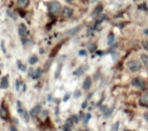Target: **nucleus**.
<instances>
[{
    "label": "nucleus",
    "mask_w": 148,
    "mask_h": 131,
    "mask_svg": "<svg viewBox=\"0 0 148 131\" xmlns=\"http://www.w3.org/2000/svg\"><path fill=\"white\" fill-rule=\"evenodd\" d=\"M18 33H19V36L20 39H21V43L23 45H25L27 43V39H28V30L27 27L24 23H20L19 26H18Z\"/></svg>",
    "instance_id": "nucleus-1"
},
{
    "label": "nucleus",
    "mask_w": 148,
    "mask_h": 131,
    "mask_svg": "<svg viewBox=\"0 0 148 131\" xmlns=\"http://www.w3.org/2000/svg\"><path fill=\"white\" fill-rule=\"evenodd\" d=\"M47 8H49V11L53 14H56L58 12H60V8H62V5L59 1H51L49 4H47Z\"/></svg>",
    "instance_id": "nucleus-2"
},
{
    "label": "nucleus",
    "mask_w": 148,
    "mask_h": 131,
    "mask_svg": "<svg viewBox=\"0 0 148 131\" xmlns=\"http://www.w3.org/2000/svg\"><path fill=\"white\" fill-rule=\"evenodd\" d=\"M127 67L131 72H138L141 70V64L139 63L136 60H132V61H129L127 63Z\"/></svg>",
    "instance_id": "nucleus-3"
},
{
    "label": "nucleus",
    "mask_w": 148,
    "mask_h": 131,
    "mask_svg": "<svg viewBox=\"0 0 148 131\" xmlns=\"http://www.w3.org/2000/svg\"><path fill=\"white\" fill-rule=\"evenodd\" d=\"M132 85L139 89H144V87H145V83L143 82V80L140 78H135L134 80L132 81Z\"/></svg>",
    "instance_id": "nucleus-4"
},
{
    "label": "nucleus",
    "mask_w": 148,
    "mask_h": 131,
    "mask_svg": "<svg viewBox=\"0 0 148 131\" xmlns=\"http://www.w3.org/2000/svg\"><path fill=\"white\" fill-rule=\"evenodd\" d=\"M17 110H18V113H19L22 117H24V119L27 121V120H28V115H27V113H26L25 110L23 109V107H22L21 103H20L19 101L17 102Z\"/></svg>",
    "instance_id": "nucleus-5"
},
{
    "label": "nucleus",
    "mask_w": 148,
    "mask_h": 131,
    "mask_svg": "<svg viewBox=\"0 0 148 131\" xmlns=\"http://www.w3.org/2000/svg\"><path fill=\"white\" fill-rule=\"evenodd\" d=\"M73 13H74V10H73L72 8H70V7H64L62 8V15L64 16V17H66V18L71 17V16L73 15Z\"/></svg>",
    "instance_id": "nucleus-6"
},
{
    "label": "nucleus",
    "mask_w": 148,
    "mask_h": 131,
    "mask_svg": "<svg viewBox=\"0 0 148 131\" xmlns=\"http://www.w3.org/2000/svg\"><path fill=\"white\" fill-rule=\"evenodd\" d=\"M40 109H41V105L40 104H37V105H35L34 107L30 110L29 115L31 116V117H35V116L38 115V113L40 112Z\"/></svg>",
    "instance_id": "nucleus-7"
},
{
    "label": "nucleus",
    "mask_w": 148,
    "mask_h": 131,
    "mask_svg": "<svg viewBox=\"0 0 148 131\" xmlns=\"http://www.w3.org/2000/svg\"><path fill=\"white\" fill-rule=\"evenodd\" d=\"M140 104L142 106H148V91H146V92L143 93V95L141 96L140 98Z\"/></svg>",
    "instance_id": "nucleus-8"
},
{
    "label": "nucleus",
    "mask_w": 148,
    "mask_h": 131,
    "mask_svg": "<svg viewBox=\"0 0 148 131\" xmlns=\"http://www.w3.org/2000/svg\"><path fill=\"white\" fill-rule=\"evenodd\" d=\"M92 86V80L91 78H86L84 81V83H83V88H84V90H89L90 88H91Z\"/></svg>",
    "instance_id": "nucleus-9"
},
{
    "label": "nucleus",
    "mask_w": 148,
    "mask_h": 131,
    "mask_svg": "<svg viewBox=\"0 0 148 131\" xmlns=\"http://www.w3.org/2000/svg\"><path fill=\"white\" fill-rule=\"evenodd\" d=\"M0 88L1 89H7L8 88V77H3L0 83Z\"/></svg>",
    "instance_id": "nucleus-10"
},
{
    "label": "nucleus",
    "mask_w": 148,
    "mask_h": 131,
    "mask_svg": "<svg viewBox=\"0 0 148 131\" xmlns=\"http://www.w3.org/2000/svg\"><path fill=\"white\" fill-rule=\"evenodd\" d=\"M29 4V0H17V5L21 8H25Z\"/></svg>",
    "instance_id": "nucleus-11"
},
{
    "label": "nucleus",
    "mask_w": 148,
    "mask_h": 131,
    "mask_svg": "<svg viewBox=\"0 0 148 131\" xmlns=\"http://www.w3.org/2000/svg\"><path fill=\"white\" fill-rule=\"evenodd\" d=\"M0 116L3 120H6L8 118V113H7V110L5 109L4 107L0 108Z\"/></svg>",
    "instance_id": "nucleus-12"
},
{
    "label": "nucleus",
    "mask_w": 148,
    "mask_h": 131,
    "mask_svg": "<svg viewBox=\"0 0 148 131\" xmlns=\"http://www.w3.org/2000/svg\"><path fill=\"white\" fill-rule=\"evenodd\" d=\"M140 58H141V61H142V63L145 65V67H147V68H148V56L145 55V53H142V55L140 56Z\"/></svg>",
    "instance_id": "nucleus-13"
},
{
    "label": "nucleus",
    "mask_w": 148,
    "mask_h": 131,
    "mask_svg": "<svg viewBox=\"0 0 148 131\" xmlns=\"http://www.w3.org/2000/svg\"><path fill=\"white\" fill-rule=\"evenodd\" d=\"M102 9H103V6H102V5H98L97 7H96V9L94 10V12H93V14H92V15L96 16V15H98V14H100L102 12Z\"/></svg>",
    "instance_id": "nucleus-14"
},
{
    "label": "nucleus",
    "mask_w": 148,
    "mask_h": 131,
    "mask_svg": "<svg viewBox=\"0 0 148 131\" xmlns=\"http://www.w3.org/2000/svg\"><path fill=\"white\" fill-rule=\"evenodd\" d=\"M37 61H38V58H37L36 56H31V57H29V59H28V63H29L30 65L36 64Z\"/></svg>",
    "instance_id": "nucleus-15"
},
{
    "label": "nucleus",
    "mask_w": 148,
    "mask_h": 131,
    "mask_svg": "<svg viewBox=\"0 0 148 131\" xmlns=\"http://www.w3.org/2000/svg\"><path fill=\"white\" fill-rule=\"evenodd\" d=\"M114 41H115V36H114V34L111 32L109 34V36H108V45H112L114 43Z\"/></svg>",
    "instance_id": "nucleus-16"
},
{
    "label": "nucleus",
    "mask_w": 148,
    "mask_h": 131,
    "mask_svg": "<svg viewBox=\"0 0 148 131\" xmlns=\"http://www.w3.org/2000/svg\"><path fill=\"white\" fill-rule=\"evenodd\" d=\"M41 76V70L40 69H37L33 72V75H32V78L33 79H38L39 77Z\"/></svg>",
    "instance_id": "nucleus-17"
},
{
    "label": "nucleus",
    "mask_w": 148,
    "mask_h": 131,
    "mask_svg": "<svg viewBox=\"0 0 148 131\" xmlns=\"http://www.w3.org/2000/svg\"><path fill=\"white\" fill-rule=\"evenodd\" d=\"M81 30V26H77V27H75V28H73V29H71V30H69L68 33L69 34H76L78 32H80Z\"/></svg>",
    "instance_id": "nucleus-18"
},
{
    "label": "nucleus",
    "mask_w": 148,
    "mask_h": 131,
    "mask_svg": "<svg viewBox=\"0 0 148 131\" xmlns=\"http://www.w3.org/2000/svg\"><path fill=\"white\" fill-rule=\"evenodd\" d=\"M6 14H7L8 16H10V17H11L12 19H14V20H15L16 18H17V16H16L14 13H12V11H11V10H9V9L6 10Z\"/></svg>",
    "instance_id": "nucleus-19"
},
{
    "label": "nucleus",
    "mask_w": 148,
    "mask_h": 131,
    "mask_svg": "<svg viewBox=\"0 0 148 131\" xmlns=\"http://www.w3.org/2000/svg\"><path fill=\"white\" fill-rule=\"evenodd\" d=\"M17 66H18V68H19V70L22 71V72H25V71H26L25 66H24L20 61H17Z\"/></svg>",
    "instance_id": "nucleus-20"
},
{
    "label": "nucleus",
    "mask_w": 148,
    "mask_h": 131,
    "mask_svg": "<svg viewBox=\"0 0 148 131\" xmlns=\"http://www.w3.org/2000/svg\"><path fill=\"white\" fill-rule=\"evenodd\" d=\"M71 127H72V121L69 120V121L66 123V125H64V131H70Z\"/></svg>",
    "instance_id": "nucleus-21"
},
{
    "label": "nucleus",
    "mask_w": 148,
    "mask_h": 131,
    "mask_svg": "<svg viewBox=\"0 0 148 131\" xmlns=\"http://www.w3.org/2000/svg\"><path fill=\"white\" fill-rule=\"evenodd\" d=\"M60 69H62V64H60L59 67H58V70H57V73H56V78H58L60 73Z\"/></svg>",
    "instance_id": "nucleus-22"
},
{
    "label": "nucleus",
    "mask_w": 148,
    "mask_h": 131,
    "mask_svg": "<svg viewBox=\"0 0 148 131\" xmlns=\"http://www.w3.org/2000/svg\"><path fill=\"white\" fill-rule=\"evenodd\" d=\"M142 43H143V47H144L146 51H148V40H144Z\"/></svg>",
    "instance_id": "nucleus-23"
},
{
    "label": "nucleus",
    "mask_w": 148,
    "mask_h": 131,
    "mask_svg": "<svg viewBox=\"0 0 148 131\" xmlns=\"http://www.w3.org/2000/svg\"><path fill=\"white\" fill-rule=\"evenodd\" d=\"M1 49H2V51H3V53H6V49H5V47H4V41L3 40L1 41Z\"/></svg>",
    "instance_id": "nucleus-24"
},
{
    "label": "nucleus",
    "mask_w": 148,
    "mask_h": 131,
    "mask_svg": "<svg viewBox=\"0 0 148 131\" xmlns=\"http://www.w3.org/2000/svg\"><path fill=\"white\" fill-rule=\"evenodd\" d=\"M79 55H80V56H86V55H87V53H86V51L82 49V51H79Z\"/></svg>",
    "instance_id": "nucleus-25"
},
{
    "label": "nucleus",
    "mask_w": 148,
    "mask_h": 131,
    "mask_svg": "<svg viewBox=\"0 0 148 131\" xmlns=\"http://www.w3.org/2000/svg\"><path fill=\"white\" fill-rule=\"evenodd\" d=\"M84 72V70H83V68H80V70L77 71V72H75V75H81V73Z\"/></svg>",
    "instance_id": "nucleus-26"
},
{
    "label": "nucleus",
    "mask_w": 148,
    "mask_h": 131,
    "mask_svg": "<svg viewBox=\"0 0 148 131\" xmlns=\"http://www.w3.org/2000/svg\"><path fill=\"white\" fill-rule=\"evenodd\" d=\"M118 126H119V123H116V125H114L113 127H112V131H117Z\"/></svg>",
    "instance_id": "nucleus-27"
},
{
    "label": "nucleus",
    "mask_w": 148,
    "mask_h": 131,
    "mask_svg": "<svg viewBox=\"0 0 148 131\" xmlns=\"http://www.w3.org/2000/svg\"><path fill=\"white\" fill-rule=\"evenodd\" d=\"M95 49H96V45H92V47H91V45H90V51H93Z\"/></svg>",
    "instance_id": "nucleus-28"
},
{
    "label": "nucleus",
    "mask_w": 148,
    "mask_h": 131,
    "mask_svg": "<svg viewBox=\"0 0 148 131\" xmlns=\"http://www.w3.org/2000/svg\"><path fill=\"white\" fill-rule=\"evenodd\" d=\"M16 89H17V90H18V89H19V81H16Z\"/></svg>",
    "instance_id": "nucleus-29"
},
{
    "label": "nucleus",
    "mask_w": 148,
    "mask_h": 131,
    "mask_svg": "<svg viewBox=\"0 0 148 131\" xmlns=\"http://www.w3.org/2000/svg\"><path fill=\"white\" fill-rule=\"evenodd\" d=\"M66 2H69V3H70V2H73V1H74V0H66Z\"/></svg>",
    "instance_id": "nucleus-30"
},
{
    "label": "nucleus",
    "mask_w": 148,
    "mask_h": 131,
    "mask_svg": "<svg viewBox=\"0 0 148 131\" xmlns=\"http://www.w3.org/2000/svg\"><path fill=\"white\" fill-rule=\"evenodd\" d=\"M11 130H12V131H16L15 128H13V127H11Z\"/></svg>",
    "instance_id": "nucleus-31"
},
{
    "label": "nucleus",
    "mask_w": 148,
    "mask_h": 131,
    "mask_svg": "<svg viewBox=\"0 0 148 131\" xmlns=\"http://www.w3.org/2000/svg\"><path fill=\"white\" fill-rule=\"evenodd\" d=\"M92 1H93V2H94V1H96V0H92Z\"/></svg>",
    "instance_id": "nucleus-32"
}]
</instances>
